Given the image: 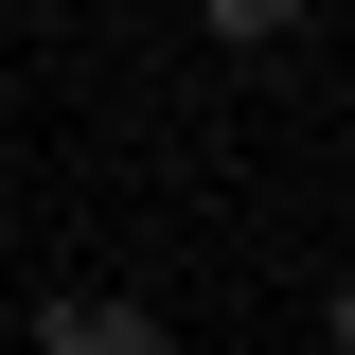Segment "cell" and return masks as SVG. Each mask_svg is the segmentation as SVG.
Returning <instances> with one entry per match:
<instances>
[{
	"label": "cell",
	"instance_id": "cell-2",
	"mask_svg": "<svg viewBox=\"0 0 355 355\" xmlns=\"http://www.w3.org/2000/svg\"><path fill=\"white\" fill-rule=\"evenodd\" d=\"M196 18H214L231 53H266V36H302V0H196Z\"/></svg>",
	"mask_w": 355,
	"mask_h": 355
},
{
	"label": "cell",
	"instance_id": "cell-1",
	"mask_svg": "<svg viewBox=\"0 0 355 355\" xmlns=\"http://www.w3.org/2000/svg\"><path fill=\"white\" fill-rule=\"evenodd\" d=\"M36 355H178V338H160V302H125V284H53Z\"/></svg>",
	"mask_w": 355,
	"mask_h": 355
}]
</instances>
